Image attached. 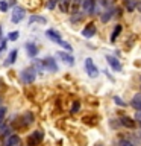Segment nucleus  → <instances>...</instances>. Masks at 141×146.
Returning a JSON list of instances; mask_svg holds the SVG:
<instances>
[{
  "mask_svg": "<svg viewBox=\"0 0 141 146\" xmlns=\"http://www.w3.org/2000/svg\"><path fill=\"white\" fill-rule=\"evenodd\" d=\"M45 36H47L50 41H53V43H56V44H59V46H62V47L65 49L68 53L73 52L71 44H70V43H67V41H64V40H62V36H61V34H59L58 31H55V29H47V31H45Z\"/></svg>",
  "mask_w": 141,
  "mask_h": 146,
  "instance_id": "obj_1",
  "label": "nucleus"
},
{
  "mask_svg": "<svg viewBox=\"0 0 141 146\" xmlns=\"http://www.w3.org/2000/svg\"><path fill=\"white\" fill-rule=\"evenodd\" d=\"M36 72L34 67H26L24 70H23L21 73H20V79H21V82L23 84H32V82L35 81V78H36Z\"/></svg>",
  "mask_w": 141,
  "mask_h": 146,
  "instance_id": "obj_2",
  "label": "nucleus"
},
{
  "mask_svg": "<svg viewBox=\"0 0 141 146\" xmlns=\"http://www.w3.org/2000/svg\"><path fill=\"white\" fill-rule=\"evenodd\" d=\"M43 140H44V132L34 131L32 134H29V137H27V146H38V145H41Z\"/></svg>",
  "mask_w": 141,
  "mask_h": 146,
  "instance_id": "obj_3",
  "label": "nucleus"
},
{
  "mask_svg": "<svg viewBox=\"0 0 141 146\" xmlns=\"http://www.w3.org/2000/svg\"><path fill=\"white\" fill-rule=\"evenodd\" d=\"M85 70H86V73H88L90 78H97V76L100 75L97 66L94 64V61H93L91 58H86V59H85Z\"/></svg>",
  "mask_w": 141,
  "mask_h": 146,
  "instance_id": "obj_4",
  "label": "nucleus"
},
{
  "mask_svg": "<svg viewBox=\"0 0 141 146\" xmlns=\"http://www.w3.org/2000/svg\"><path fill=\"white\" fill-rule=\"evenodd\" d=\"M26 17V9L23 8V6H15L12 9V17H11V21L12 23H20L23 18Z\"/></svg>",
  "mask_w": 141,
  "mask_h": 146,
  "instance_id": "obj_5",
  "label": "nucleus"
},
{
  "mask_svg": "<svg viewBox=\"0 0 141 146\" xmlns=\"http://www.w3.org/2000/svg\"><path fill=\"white\" fill-rule=\"evenodd\" d=\"M43 66H44V70H47L50 73H55L58 72V64H56V59H55L53 56H47L43 59Z\"/></svg>",
  "mask_w": 141,
  "mask_h": 146,
  "instance_id": "obj_6",
  "label": "nucleus"
},
{
  "mask_svg": "<svg viewBox=\"0 0 141 146\" xmlns=\"http://www.w3.org/2000/svg\"><path fill=\"white\" fill-rule=\"evenodd\" d=\"M97 8V0H84L82 2V11L85 14H96Z\"/></svg>",
  "mask_w": 141,
  "mask_h": 146,
  "instance_id": "obj_7",
  "label": "nucleus"
},
{
  "mask_svg": "<svg viewBox=\"0 0 141 146\" xmlns=\"http://www.w3.org/2000/svg\"><path fill=\"white\" fill-rule=\"evenodd\" d=\"M24 49H26V53H27V56L32 58V59H35L36 58V55L40 53V49H38V46H36L35 43H32V41H27V43L24 44Z\"/></svg>",
  "mask_w": 141,
  "mask_h": 146,
  "instance_id": "obj_8",
  "label": "nucleus"
},
{
  "mask_svg": "<svg viewBox=\"0 0 141 146\" xmlns=\"http://www.w3.org/2000/svg\"><path fill=\"white\" fill-rule=\"evenodd\" d=\"M106 61H108L109 67H111L114 72H121V70H123L121 62L118 61V58H117V56H112V55H106Z\"/></svg>",
  "mask_w": 141,
  "mask_h": 146,
  "instance_id": "obj_9",
  "label": "nucleus"
},
{
  "mask_svg": "<svg viewBox=\"0 0 141 146\" xmlns=\"http://www.w3.org/2000/svg\"><path fill=\"white\" fill-rule=\"evenodd\" d=\"M118 122H120V125H121V126L129 128V129H134V128L138 125L135 119H132V117H129V116H121L120 119H118Z\"/></svg>",
  "mask_w": 141,
  "mask_h": 146,
  "instance_id": "obj_10",
  "label": "nucleus"
},
{
  "mask_svg": "<svg viewBox=\"0 0 141 146\" xmlns=\"http://www.w3.org/2000/svg\"><path fill=\"white\" fill-rule=\"evenodd\" d=\"M56 56L61 59V61H64L65 64H68V66H74V58H73L71 53L62 52V50H58V52H56Z\"/></svg>",
  "mask_w": 141,
  "mask_h": 146,
  "instance_id": "obj_11",
  "label": "nucleus"
},
{
  "mask_svg": "<svg viewBox=\"0 0 141 146\" xmlns=\"http://www.w3.org/2000/svg\"><path fill=\"white\" fill-rule=\"evenodd\" d=\"M96 32H97V29H96L94 23H88V25L82 29V36H85V38H93L96 35Z\"/></svg>",
  "mask_w": 141,
  "mask_h": 146,
  "instance_id": "obj_12",
  "label": "nucleus"
},
{
  "mask_svg": "<svg viewBox=\"0 0 141 146\" xmlns=\"http://www.w3.org/2000/svg\"><path fill=\"white\" fill-rule=\"evenodd\" d=\"M5 146H21V137L18 134H11L5 140Z\"/></svg>",
  "mask_w": 141,
  "mask_h": 146,
  "instance_id": "obj_13",
  "label": "nucleus"
},
{
  "mask_svg": "<svg viewBox=\"0 0 141 146\" xmlns=\"http://www.w3.org/2000/svg\"><path fill=\"white\" fill-rule=\"evenodd\" d=\"M114 15H115V8H108L106 11H103V14L100 15V20H102L103 23H108Z\"/></svg>",
  "mask_w": 141,
  "mask_h": 146,
  "instance_id": "obj_14",
  "label": "nucleus"
},
{
  "mask_svg": "<svg viewBox=\"0 0 141 146\" xmlns=\"http://www.w3.org/2000/svg\"><path fill=\"white\" fill-rule=\"evenodd\" d=\"M130 105L134 110H136V111H141V93H136L134 98H132Z\"/></svg>",
  "mask_w": 141,
  "mask_h": 146,
  "instance_id": "obj_15",
  "label": "nucleus"
},
{
  "mask_svg": "<svg viewBox=\"0 0 141 146\" xmlns=\"http://www.w3.org/2000/svg\"><path fill=\"white\" fill-rule=\"evenodd\" d=\"M17 55H18V50H17V49H12L11 52H9V55H8L5 66H12V64L17 61Z\"/></svg>",
  "mask_w": 141,
  "mask_h": 146,
  "instance_id": "obj_16",
  "label": "nucleus"
},
{
  "mask_svg": "<svg viewBox=\"0 0 141 146\" xmlns=\"http://www.w3.org/2000/svg\"><path fill=\"white\" fill-rule=\"evenodd\" d=\"M21 122H23V126H29L34 123V114H32L30 111H27L23 114V117H21Z\"/></svg>",
  "mask_w": 141,
  "mask_h": 146,
  "instance_id": "obj_17",
  "label": "nucleus"
},
{
  "mask_svg": "<svg viewBox=\"0 0 141 146\" xmlns=\"http://www.w3.org/2000/svg\"><path fill=\"white\" fill-rule=\"evenodd\" d=\"M29 23H30V25H35V23L45 25V23H47V18H45V17H41V15H30V17H29Z\"/></svg>",
  "mask_w": 141,
  "mask_h": 146,
  "instance_id": "obj_18",
  "label": "nucleus"
},
{
  "mask_svg": "<svg viewBox=\"0 0 141 146\" xmlns=\"http://www.w3.org/2000/svg\"><path fill=\"white\" fill-rule=\"evenodd\" d=\"M70 3H71V0H59V9L64 12V14H67L68 12V9H70Z\"/></svg>",
  "mask_w": 141,
  "mask_h": 146,
  "instance_id": "obj_19",
  "label": "nucleus"
},
{
  "mask_svg": "<svg viewBox=\"0 0 141 146\" xmlns=\"http://www.w3.org/2000/svg\"><path fill=\"white\" fill-rule=\"evenodd\" d=\"M121 25H117L115 27H114V31H112V34H111V43H115V40H117V36L120 35V32H121Z\"/></svg>",
  "mask_w": 141,
  "mask_h": 146,
  "instance_id": "obj_20",
  "label": "nucleus"
},
{
  "mask_svg": "<svg viewBox=\"0 0 141 146\" xmlns=\"http://www.w3.org/2000/svg\"><path fill=\"white\" fill-rule=\"evenodd\" d=\"M18 36H20V32L18 31H12L8 34V41H17Z\"/></svg>",
  "mask_w": 141,
  "mask_h": 146,
  "instance_id": "obj_21",
  "label": "nucleus"
},
{
  "mask_svg": "<svg viewBox=\"0 0 141 146\" xmlns=\"http://www.w3.org/2000/svg\"><path fill=\"white\" fill-rule=\"evenodd\" d=\"M135 8H136V0H129V2L126 3V9H127V12H132Z\"/></svg>",
  "mask_w": 141,
  "mask_h": 146,
  "instance_id": "obj_22",
  "label": "nucleus"
},
{
  "mask_svg": "<svg viewBox=\"0 0 141 146\" xmlns=\"http://www.w3.org/2000/svg\"><path fill=\"white\" fill-rule=\"evenodd\" d=\"M79 110H80V102L79 100H74L73 105H71V113L76 114V113H79Z\"/></svg>",
  "mask_w": 141,
  "mask_h": 146,
  "instance_id": "obj_23",
  "label": "nucleus"
},
{
  "mask_svg": "<svg viewBox=\"0 0 141 146\" xmlns=\"http://www.w3.org/2000/svg\"><path fill=\"white\" fill-rule=\"evenodd\" d=\"M118 146H135L129 139H120L118 140Z\"/></svg>",
  "mask_w": 141,
  "mask_h": 146,
  "instance_id": "obj_24",
  "label": "nucleus"
},
{
  "mask_svg": "<svg viewBox=\"0 0 141 146\" xmlns=\"http://www.w3.org/2000/svg\"><path fill=\"white\" fill-rule=\"evenodd\" d=\"M114 102H115V105H118V107H126V105H127L125 100L120 98V96H114Z\"/></svg>",
  "mask_w": 141,
  "mask_h": 146,
  "instance_id": "obj_25",
  "label": "nucleus"
},
{
  "mask_svg": "<svg viewBox=\"0 0 141 146\" xmlns=\"http://www.w3.org/2000/svg\"><path fill=\"white\" fill-rule=\"evenodd\" d=\"M9 6H11V5H9L8 2H5V0H0V11H2V12H8Z\"/></svg>",
  "mask_w": 141,
  "mask_h": 146,
  "instance_id": "obj_26",
  "label": "nucleus"
},
{
  "mask_svg": "<svg viewBox=\"0 0 141 146\" xmlns=\"http://www.w3.org/2000/svg\"><path fill=\"white\" fill-rule=\"evenodd\" d=\"M5 117H6V108H5V107H0V125H3Z\"/></svg>",
  "mask_w": 141,
  "mask_h": 146,
  "instance_id": "obj_27",
  "label": "nucleus"
},
{
  "mask_svg": "<svg viewBox=\"0 0 141 146\" xmlns=\"http://www.w3.org/2000/svg\"><path fill=\"white\" fill-rule=\"evenodd\" d=\"M58 3H59V0H49V2H47V8L49 9H55V6H56Z\"/></svg>",
  "mask_w": 141,
  "mask_h": 146,
  "instance_id": "obj_28",
  "label": "nucleus"
},
{
  "mask_svg": "<svg viewBox=\"0 0 141 146\" xmlns=\"http://www.w3.org/2000/svg\"><path fill=\"white\" fill-rule=\"evenodd\" d=\"M6 44H8V38H6V40H2V43H0V55H2V52H5Z\"/></svg>",
  "mask_w": 141,
  "mask_h": 146,
  "instance_id": "obj_29",
  "label": "nucleus"
},
{
  "mask_svg": "<svg viewBox=\"0 0 141 146\" xmlns=\"http://www.w3.org/2000/svg\"><path fill=\"white\" fill-rule=\"evenodd\" d=\"M80 20H82V14H80V12L77 14V15H73V18H71L73 23H74V21H80Z\"/></svg>",
  "mask_w": 141,
  "mask_h": 146,
  "instance_id": "obj_30",
  "label": "nucleus"
},
{
  "mask_svg": "<svg viewBox=\"0 0 141 146\" xmlns=\"http://www.w3.org/2000/svg\"><path fill=\"white\" fill-rule=\"evenodd\" d=\"M134 119L136 120V123H138V122H141V111H136V113H135V117H134Z\"/></svg>",
  "mask_w": 141,
  "mask_h": 146,
  "instance_id": "obj_31",
  "label": "nucleus"
},
{
  "mask_svg": "<svg viewBox=\"0 0 141 146\" xmlns=\"http://www.w3.org/2000/svg\"><path fill=\"white\" fill-rule=\"evenodd\" d=\"M80 2H84V0H74V3H77V5H79Z\"/></svg>",
  "mask_w": 141,
  "mask_h": 146,
  "instance_id": "obj_32",
  "label": "nucleus"
},
{
  "mask_svg": "<svg viewBox=\"0 0 141 146\" xmlns=\"http://www.w3.org/2000/svg\"><path fill=\"white\" fill-rule=\"evenodd\" d=\"M138 9H140V11H141V3H140V5H138Z\"/></svg>",
  "mask_w": 141,
  "mask_h": 146,
  "instance_id": "obj_33",
  "label": "nucleus"
},
{
  "mask_svg": "<svg viewBox=\"0 0 141 146\" xmlns=\"http://www.w3.org/2000/svg\"><path fill=\"white\" fill-rule=\"evenodd\" d=\"M138 126H140V128H141V122H138Z\"/></svg>",
  "mask_w": 141,
  "mask_h": 146,
  "instance_id": "obj_34",
  "label": "nucleus"
},
{
  "mask_svg": "<svg viewBox=\"0 0 141 146\" xmlns=\"http://www.w3.org/2000/svg\"><path fill=\"white\" fill-rule=\"evenodd\" d=\"M96 146H103V145H99V143H97V145H96Z\"/></svg>",
  "mask_w": 141,
  "mask_h": 146,
  "instance_id": "obj_35",
  "label": "nucleus"
},
{
  "mask_svg": "<svg viewBox=\"0 0 141 146\" xmlns=\"http://www.w3.org/2000/svg\"><path fill=\"white\" fill-rule=\"evenodd\" d=\"M140 81H141V76H140Z\"/></svg>",
  "mask_w": 141,
  "mask_h": 146,
  "instance_id": "obj_36",
  "label": "nucleus"
}]
</instances>
